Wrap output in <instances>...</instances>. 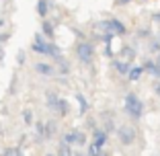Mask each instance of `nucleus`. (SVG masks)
Wrapping results in <instances>:
<instances>
[{"label":"nucleus","instance_id":"29","mask_svg":"<svg viewBox=\"0 0 160 156\" xmlns=\"http://www.w3.org/2000/svg\"><path fill=\"white\" fill-rule=\"evenodd\" d=\"M74 156H88V154H84V152H76Z\"/></svg>","mask_w":160,"mask_h":156},{"label":"nucleus","instance_id":"23","mask_svg":"<svg viewBox=\"0 0 160 156\" xmlns=\"http://www.w3.org/2000/svg\"><path fill=\"white\" fill-rule=\"evenodd\" d=\"M35 132H37V136L39 138H45V123H35Z\"/></svg>","mask_w":160,"mask_h":156},{"label":"nucleus","instance_id":"2","mask_svg":"<svg viewBox=\"0 0 160 156\" xmlns=\"http://www.w3.org/2000/svg\"><path fill=\"white\" fill-rule=\"evenodd\" d=\"M76 58H78L82 64H90V62H92V58H94V49H92V45H90L88 41L78 43V45H76Z\"/></svg>","mask_w":160,"mask_h":156},{"label":"nucleus","instance_id":"11","mask_svg":"<svg viewBox=\"0 0 160 156\" xmlns=\"http://www.w3.org/2000/svg\"><path fill=\"white\" fill-rule=\"evenodd\" d=\"M76 136H78V132H68L62 136V144H66V146H72V144H76Z\"/></svg>","mask_w":160,"mask_h":156},{"label":"nucleus","instance_id":"8","mask_svg":"<svg viewBox=\"0 0 160 156\" xmlns=\"http://www.w3.org/2000/svg\"><path fill=\"white\" fill-rule=\"evenodd\" d=\"M33 52H37V53H45L47 56V43H43V39H41V35H35V39H33Z\"/></svg>","mask_w":160,"mask_h":156},{"label":"nucleus","instance_id":"25","mask_svg":"<svg viewBox=\"0 0 160 156\" xmlns=\"http://www.w3.org/2000/svg\"><path fill=\"white\" fill-rule=\"evenodd\" d=\"M152 90H154V95L160 97V80H156L154 84H152Z\"/></svg>","mask_w":160,"mask_h":156},{"label":"nucleus","instance_id":"33","mask_svg":"<svg viewBox=\"0 0 160 156\" xmlns=\"http://www.w3.org/2000/svg\"><path fill=\"white\" fill-rule=\"evenodd\" d=\"M158 41H160V37H158Z\"/></svg>","mask_w":160,"mask_h":156},{"label":"nucleus","instance_id":"32","mask_svg":"<svg viewBox=\"0 0 160 156\" xmlns=\"http://www.w3.org/2000/svg\"><path fill=\"white\" fill-rule=\"evenodd\" d=\"M156 64H158V68H160V56H158V60H156Z\"/></svg>","mask_w":160,"mask_h":156},{"label":"nucleus","instance_id":"21","mask_svg":"<svg viewBox=\"0 0 160 156\" xmlns=\"http://www.w3.org/2000/svg\"><path fill=\"white\" fill-rule=\"evenodd\" d=\"M68 111H70V105H68V101H64V99H62V105H60V111H58V113H60L62 117H66V115H68Z\"/></svg>","mask_w":160,"mask_h":156},{"label":"nucleus","instance_id":"31","mask_svg":"<svg viewBox=\"0 0 160 156\" xmlns=\"http://www.w3.org/2000/svg\"><path fill=\"white\" fill-rule=\"evenodd\" d=\"M45 156H58V154H52V152H47V154Z\"/></svg>","mask_w":160,"mask_h":156},{"label":"nucleus","instance_id":"10","mask_svg":"<svg viewBox=\"0 0 160 156\" xmlns=\"http://www.w3.org/2000/svg\"><path fill=\"white\" fill-rule=\"evenodd\" d=\"M47 56H52L53 60H58V62L62 60V52H60V48H58L56 43H47Z\"/></svg>","mask_w":160,"mask_h":156},{"label":"nucleus","instance_id":"27","mask_svg":"<svg viewBox=\"0 0 160 156\" xmlns=\"http://www.w3.org/2000/svg\"><path fill=\"white\" fill-rule=\"evenodd\" d=\"M17 62H19V64H25V52H19V56H17Z\"/></svg>","mask_w":160,"mask_h":156},{"label":"nucleus","instance_id":"16","mask_svg":"<svg viewBox=\"0 0 160 156\" xmlns=\"http://www.w3.org/2000/svg\"><path fill=\"white\" fill-rule=\"evenodd\" d=\"M56 132H58L56 121H45V138H52Z\"/></svg>","mask_w":160,"mask_h":156},{"label":"nucleus","instance_id":"24","mask_svg":"<svg viewBox=\"0 0 160 156\" xmlns=\"http://www.w3.org/2000/svg\"><path fill=\"white\" fill-rule=\"evenodd\" d=\"M86 142V136L82 132H78V136H76V144H84Z\"/></svg>","mask_w":160,"mask_h":156},{"label":"nucleus","instance_id":"7","mask_svg":"<svg viewBox=\"0 0 160 156\" xmlns=\"http://www.w3.org/2000/svg\"><path fill=\"white\" fill-rule=\"evenodd\" d=\"M144 70L150 72L154 78H158V80H160V68H158V64H156L154 60H146V62H144Z\"/></svg>","mask_w":160,"mask_h":156},{"label":"nucleus","instance_id":"22","mask_svg":"<svg viewBox=\"0 0 160 156\" xmlns=\"http://www.w3.org/2000/svg\"><path fill=\"white\" fill-rule=\"evenodd\" d=\"M23 121L27 123V125L33 123V113H31V109H25V111H23Z\"/></svg>","mask_w":160,"mask_h":156},{"label":"nucleus","instance_id":"1","mask_svg":"<svg viewBox=\"0 0 160 156\" xmlns=\"http://www.w3.org/2000/svg\"><path fill=\"white\" fill-rule=\"evenodd\" d=\"M123 107H125V113L133 119H140L142 113H144V103H142V99L136 93H127L125 101H123Z\"/></svg>","mask_w":160,"mask_h":156},{"label":"nucleus","instance_id":"18","mask_svg":"<svg viewBox=\"0 0 160 156\" xmlns=\"http://www.w3.org/2000/svg\"><path fill=\"white\" fill-rule=\"evenodd\" d=\"M41 29H43V35H45V37H49V39L53 37V33H56V31H53V25H52V23H47V21L43 23Z\"/></svg>","mask_w":160,"mask_h":156},{"label":"nucleus","instance_id":"12","mask_svg":"<svg viewBox=\"0 0 160 156\" xmlns=\"http://www.w3.org/2000/svg\"><path fill=\"white\" fill-rule=\"evenodd\" d=\"M74 97H76V101H78V105H80V113L84 115L86 111H88V101L84 99V95H82V93H76Z\"/></svg>","mask_w":160,"mask_h":156},{"label":"nucleus","instance_id":"9","mask_svg":"<svg viewBox=\"0 0 160 156\" xmlns=\"http://www.w3.org/2000/svg\"><path fill=\"white\" fill-rule=\"evenodd\" d=\"M92 142L94 144H99L101 148H105V144H107V132H105V129H94L92 132Z\"/></svg>","mask_w":160,"mask_h":156},{"label":"nucleus","instance_id":"26","mask_svg":"<svg viewBox=\"0 0 160 156\" xmlns=\"http://www.w3.org/2000/svg\"><path fill=\"white\" fill-rule=\"evenodd\" d=\"M150 49H152V52H160V41H152Z\"/></svg>","mask_w":160,"mask_h":156},{"label":"nucleus","instance_id":"20","mask_svg":"<svg viewBox=\"0 0 160 156\" xmlns=\"http://www.w3.org/2000/svg\"><path fill=\"white\" fill-rule=\"evenodd\" d=\"M58 156H74V152H72V148H70V146L62 144L60 150H58Z\"/></svg>","mask_w":160,"mask_h":156},{"label":"nucleus","instance_id":"5","mask_svg":"<svg viewBox=\"0 0 160 156\" xmlns=\"http://www.w3.org/2000/svg\"><path fill=\"white\" fill-rule=\"evenodd\" d=\"M45 105H47V109H52V111H60L62 99L58 97V93H53V90H47V93H45Z\"/></svg>","mask_w":160,"mask_h":156},{"label":"nucleus","instance_id":"6","mask_svg":"<svg viewBox=\"0 0 160 156\" xmlns=\"http://www.w3.org/2000/svg\"><path fill=\"white\" fill-rule=\"evenodd\" d=\"M35 72L41 76H53V66L52 64H45V62H37L35 64Z\"/></svg>","mask_w":160,"mask_h":156},{"label":"nucleus","instance_id":"19","mask_svg":"<svg viewBox=\"0 0 160 156\" xmlns=\"http://www.w3.org/2000/svg\"><path fill=\"white\" fill-rule=\"evenodd\" d=\"M0 156H23V152H21L19 148H4Z\"/></svg>","mask_w":160,"mask_h":156},{"label":"nucleus","instance_id":"28","mask_svg":"<svg viewBox=\"0 0 160 156\" xmlns=\"http://www.w3.org/2000/svg\"><path fill=\"white\" fill-rule=\"evenodd\" d=\"M127 2H132V0H117V4H127Z\"/></svg>","mask_w":160,"mask_h":156},{"label":"nucleus","instance_id":"3","mask_svg":"<svg viewBox=\"0 0 160 156\" xmlns=\"http://www.w3.org/2000/svg\"><path fill=\"white\" fill-rule=\"evenodd\" d=\"M99 29L103 31V33H107V31H111V33H115V35H125V25L121 23V21H117V19H109V21H103V23L99 25Z\"/></svg>","mask_w":160,"mask_h":156},{"label":"nucleus","instance_id":"30","mask_svg":"<svg viewBox=\"0 0 160 156\" xmlns=\"http://www.w3.org/2000/svg\"><path fill=\"white\" fill-rule=\"evenodd\" d=\"M154 19H156V21H160V14H154Z\"/></svg>","mask_w":160,"mask_h":156},{"label":"nucleus","instance_id":"13","mask_svg":"<svg viewBox=\"0 0 160 156\" xmlns=\"http://www.w3.org/2000/svg\"><path fill=\"white\" fill-rule=\"evenodd\" d=\"M47 13H49V2L47 0H39L37 2V14L39 17H45Z\"/></svg>","mask_w":160,"mask_h":156},{"label":"nucleus","instance_id":"15","mask_svg":"<svg viewBox=\"0 0 160 156\" xmlns=\"http://www.w3.org/2000/svg\"><path fill=\"white\" fill-rule=\"evenodd\" d=\"M115 68H117L119 74H129V70H132V68H129V64H127V62H123V60H117V62H115Z\"/></svg>","mask_w":160,"mask_h":156},{"label":"nucleus","instance_id":"17","mask_svg":"<svg viewBox=\"0 0 160 156\" xmlns=\"http://www.w3.org/2000/svg\"><path fill=\"white\" fill-rule=\"evenodd\" d=\"M86 154H88V156H101V154H103V148H101L99 146V144H88V152H86Z\"/></svg>","mask_w":160,"mask_h":156},{"label":"nucleus","instance_id":"14","mask_svg":"<svg viewBox=\"0 0 160 156\" xmlns=\"http://www.w3.org/2000/svg\"><path fill=\"white\" fill-rule=\"evenodd\" d=\"M142 72H144V66H133L127 76H129V80H140V78H142Z\"/></svg>","mask_w":160,"mask_h":156},{"label":"nucleus","instance_id":"4","mask_svg":"<svg viewBox=\"0 0 160 156\" xmlns=\"http://www.w3.org/2000/svg\"><path fill=\"white\" fill-rule=\"evenodd\" d=\"M117 138H119V142H121L123 146H129V144H133V140H136V129H133L132 125H121V128L117 129Z\"/></svg>","mask_w":160,"mask_h":156}]
</instances>
